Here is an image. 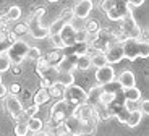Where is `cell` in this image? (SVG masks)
I'll return each mask as SVG.
<instances>
[{"instance_id":"18","label":"cell","mask_w":149,"mask_h":136,"mask_svg":"<svg viewBox=\"0 0 149 136\" xmlns=\"http://www.w3.org/2000/svg\"><path fill=\"white\" fill-rule=\"evenodd\" d=\"M44 59L50 66H57L62 62V59H63V52L62 50H52L50 54H47V57H44Z\"/></svg>"},{"instance_id":"26","label":"cell","mask_w":149,"mask_h":136,"mask_svg":"<svg viewBox=\"0 0 149 136\" xmlns=\"http://www.w3.org/2000/svg\"><path fill=\"white\" fill-rule=\"evenodd\" d=\"M11 68V62L5 52H0V73H5Z\"/></svg>"},{"instance_id":"20","label":"cell","mask_w":149,"mask_h":136,"mask_svg":"<svg viewBox=\"0 0 149 136\" xmlns=\"http://www.w3.org/2000/svg\"><path fill=\"white\" fill-rule=\"evenodd\" d=\"M141 120H143V114L139 112V109L138 110H133V112H130V115H128V118H127V123L130 128H134V126H138L139 123H141Z\"/></svg>"},{"instance_id":"34","label":"cell","mask_w":149,"mask_h":136,"mask_svg":"<svg viewBox=\"0 0 149 136\" xmlns=\"http://www.w3.org/2000/svg\"><path fill=\"white\" fill-rule=\"evenodd\" d=\"M123 105H125V109H127L128 112L138 110V105H136V102H133V100H128V99H125V100H123Z\"/></svg>"},{"instance_id":"19","label":"cell","mask_w":149,"mask_h":136,"mask_svg":"<svg viewBox=\"0 0 149 136\" xmlns=\"http://www.w3.org/2000/svg\"><path fill=\"white\" fill-rule=\"evenodd\" d=\"M49 99H50L49 91H47V89H44V88H41L36 94H34V99L33 100H34V105H42V104H47Z\"/></svg>"},{"instance_id":"25","label":"cell","mask_w":149,"mask_h":136,"mask_svg":"<svg viewBox=\"0 0 149 136\" xmlns=\"http://www.w3.org/2000/svg\"><path fill=\"white\" fill-rule=\"evenodd\" d=\"M19 16H21V8H19L18 5H11V7L8 8V11H7L8 21H18Z\"/></svg>"},{"instance_id":"7","label":"cell","mask_w":149,"mask_h":136,"mask_svg":"<svg viewBox=\"0 0 149 136\" xmlns=\"http://www.w3.org/2000/svg\"><path fill=\"white\" fill-rule=\"evenodd\" d=\"M63 100H67L70 105L73 107H78L81 104L88 102V92L81 88V86H76V84H70L63 89Z\"/></svg>"},{"instance_id":"5","label":"cell","mask_w":149,"mask_h":136,"mask_svg":"<svg viewBox=\"0 0 149 136\" xmlns=\"http://www.w3.org/2000/svg\"><path fill=\"white\" fill-rule=\"evenodd\" d=\"M45 10L44 8H37L33 15L29 16L28 21V34L34 37V39H45L49 37V29L42 23V16H44Z\"/></svg>"},{"instance_id":"44","label":"cell","mask_w":149,"mask_h":136,"mask_svg":"<svg viewBox=\"0 0 149 136\" xmlns=\"http://www.w3.org/2000/svg\"><path fill=\"white\" fill-rule=\"evenodd\" d=\"M0 75H2V73H0ZM0 81H2V76H0Z\"/></svg>"},{"instance_id":"13","label":"cell","mask_w":149,"mask_h":136,"mask_svg":"<svg viewBox=\"0 0 149 136\" xmlns=\"http://www.w3.org/2000/svg\"><path fill=\"white\" fill-rule=\"evenodd\" d=\"M71 11H73L74 18L86 20L88 16H89V13L93 11V2H91V0H79Z\"/></svg>"},{"instance_id":"33","label":"cell","mask_w":149,"mask_h":136,"mask_svg":"<svg viewBox=\"0 0 149 136\" xmlns=\"http://www.w3.org/2000/svg\"><path fill=\"white\" fill-rule=\"evenodd\" d=\"M76 42H86L88 44V33L84 29H76Z\"/></svg>"},{"instance_id":"24","label":"cell","mask_w":149,"mask_h":136,"mask_svg":"<svg viewBox=\"0 0 149 136\" xmlns=\"http://www.w3.org/2000/svg\"><path fill=\"white\" fill-rule=\"evenodd\" d=\"M28 128H29V131L37 133V131H41V130L44 128V123H42L41 118L33 117V118H29V120H28Z\"/></svg>"},{"instance_id":"17","label":"cell","mask_w":149,"mask_h":136,"mask_svg":"<svg viewBox=\"0 0 149 136\" xmlns=\"http://www.w3.org/2000/svg\"><path fill=\"white\" fill-rule=\"evenodd\" d=\"M122 94H123V97L125 99H128V100H133V102H138L139 99H141V91H139L136 86L134 88H128V89H122Z\"/></svg>"},{"instance_id":"32","label":"cell","mask_w":149,"mask_h":136,"mask_svg":"<svg viewBox=\"0 0 149 136\" xmlns=\"http://www.w3.org/2000/svg\"><path fill=\"white\" fill-rule=\"evenodd\" d=\"M13 33H15L16 36H23V34H28V24H23V23L16 24L15 28H13Z\"/></svg>"},{"instance_id":"39","label":"cell","mask_w":149,"mask_h":136,"mask_svg":"<svg viewBox=\"0 0 149 136\" xmlns=\"http://www.w3.org/2000/svg\"><path fill=\"white\" fill-rule=\"evenodd\" d=\"M10 91H11V94H18V92H19V86L16 84V83H15V84H11Z\"/></svg>"},{"instance_id":"1","label":"cell","mask_w":149,"mask_h":136,"mask_svg":"<svg viewBox=\"0 0 149 136\" xmlns=\"http://www.w3.org/2000/svg\"><path fill=\"white\" fill-rule=\"evenodd\" d=\"M73 115L81 121L83 125V135L86 136H91L96 133L97 130V121H99V115H97L96 109H94L91 104L84 102L81 105H78L74 109Z\"/></svg>"},{"instance_id":"41","label":"cell","mask_w":149,"mask_h":136,"mask_svg":"<svg viewBox=\"0 0 149 136\" xmlns=\"http://www.w3.org/2000/svg\"><path fill=\"white\" fill-rule=\"evenodd\" d=\"M33 136H50V135H49V133H45V131H42V130H41V131H37V133H34Z\"/></svg>"},{"instance_id":"43","label":"cell","mask_w":149,"mask_h":136,"mask_svg":"<svg viewBox=\"0 0 149 136\" xmlns=\"http://www.w3.org/2000/svg\"><path fill=\"white\" fill-rule=\"evenodd\" d=\"M47 2H52V3H54V2H57V0H47Z\"/></svg>"},{"instance_id":"36","label":"cell","mask_w":149,"mask_h":136,"mask_svg":"<svg viewBox=\"0 0 149 136\" xmlns=\"http://www.w3.org/2000/svg\"><path fill=\"white\" fill-rule=\"evenodd\" d=\"M143 115H148L149 114V100H143L141 102V109H139Z\"/></svg>"},{"instance_id":"37","label":"cell","mask_w":149,"mask_h":136,"mask_svg":"<svg viewBox=\"0 0 149 136\" xmlns=\"http://www.w3.org/2000/svg\"><path fill=\"white\" fill-rule=\"evenodd\" d=\"M8 94V89H7V86L0 81V99H5V96Z\"/></svg>"},{"instance_id":"2","label":"cell","mask_w":149,"mask_h":136,"mask_svg":"<svg viewBox=\"0 0 149 136\" xmlns=\"http://www.w3.org/2000/svg\"><path fill=\"white\" fill-rule=\"evenodd\" d=\"M120 44H122V50H123V59H128L130 62H134L136 59H148L149 57L148 40L125 39Z\"/></svg>"},{"instance_id":"38","label":"cell","mask_w":149,"mask_h":136,"mask_svg":"<svg viewBox=\"0 0 149 136\" xmlns=\"http://www.w3.org/2000/svg\"><path fill=\"white\" fill-rule=\"evenodd\" d=\"M143 3H144V0H130V2H128L130 7H141Z\"/></svg>"},{"instance_id":"29","label":"cell","mask_w":149,"mask_h":136,"mask_svg":"<svg viewBox=\"0 0 149 136\" xmlns=\"http://www.w3.org/2000/svg\"><path fill=\"white\" fill-rule=\"evenodd\" d=\"M29 128H28V123H16L15 126V135L16 136H28Z\"/></svg>"},{"instance_id":"14","label":"cell","mask_w":149,"mask_h":136,"mask_svg":"<svg viewBox=\"0 0 149 136\" xmlns=\"http://www.w3.org/2000/svg\"><path fill=\"white\" fill-rule=\"evenodd\" d=\"M63 125H65V128L68 130V135H71V136H81L83 135L81 121L74 117V115H70V117L63 121Z\"/></svg>"},{"instance_id":"11","label":"cell","mask_w":149,"mask_h":136,"mask_svg":"<svg viewBox=\"0 0 149 136\" xmlns=\"http://www.w3.org/2000/svg\"><path fill=\"white\" fill-rule=\"evenodd\" d=\"M104 54H105V59H107L109 65H113V63H118L123 60V50H122V44L120 42H113V44L107 45Z\"/></svg>"},{"instance_id":"8","label":"cell","mask_w":149,"mask_h":136,"mask_svg":"<svg viewBox=\"0 0 149 136\" xmlns=\"http://www.w3.org/2000/svg\"><path fill=\"white\" fill-rule=\"evenodd\" d=\"M28 49H29V45L24 40L18 39L16 42H11V45L5 50V54L8 55V59H10V62L13 65H21L24 62V59H26Z\"/></svg>"},{"instance_id":"23","label":"cell","mask_w":149,"mask_h":136,"mask_svg":"<svg viewBox=\"0 0 149 136\" xmlns=\"http://www.w3.org/2000/svg\"><path fill=\"white\" fill-rule=\"evenodd\" d=\"M65 23H70V21H67V20H63V18H58V20H55V21L50 24V28H47L49 29V36H54V34H58L60 33V29L63 28V24Z\"/></svg>"},{"instance_id":"30","label":"cell","mask_w":149,"mask_h":136,"mask_svg":"<svg viewBox=\"0 0 149 136\" xmlns=\"http://www.w3.org/2000/svg\"><path fill=\"white\" fill-rule=\"evenodd\" d=\"M41 50H39V47H31L28 49V54H26V59L29 60H37V59H41Z\"/></svg>"},{"instance_id":"21","label":"cell","mask_w":149,"mask_h":136,"mask_svg":"<svg viewBox=\"0 0 149 136\" xmlns=\"http://www.w3.org/2000/svg\"><path fill=\"white\" fill-rule=\"evenodd\" d=\"M57 84H62L63 88H67V86H70V84H74V76H73V73H70V71H60Z\"/></svg>"},{"instance_id":"15","label":"cell","mask_w":149,"mask_h":136,"mask_svg":"<svg viewBox=\"0 0 149 136\" xmlns=\"http://www.w3.org/2000/svg\"><path fill=\"white\" fill-rule=\"evenodd\" d=\"M118 84L122 89H128V88H134L136 86V78H134V73L130 70H125L118 75Z\"/></svg>"},{"instance_id":"27","label":"cell","mask_w":149,"mask_h":136,"mask_svg":"<svg viewBox=\"0 0 149 136\" xmlns=\"http://www.w3.org/2000/svg\"><path fill=\"white\" fill-rule=\"evenodd\" d=\"M84 31L88 34H97L99 33V23L96 21V20H89V21L86 23V26H84Z\"/></svg>"},{"instance_id":"10","label":"cell","mask_w":149,"mask_h":136,"mask_svg":"<svg viewBox=\"0 0 149 136\" xmlns=\"http://www.w3.org/2000/svg\"><path fill=\"white\" fill-rule=\"evenodd\" d=\"M113 80H115V71H113L112 65L107 63V65L97 68V71H96V86H105Z\"/></svg>"},{"instance_id":"4","label":"cell","mask_w":149,"mask_h":136,"mask_svg":"<svg viewBox=\"0 0 149 136\" xmlns=\"http://www.w3.org/2000/svg\"><path fill=\"white\" fill-rule=\"evenodd\" d=\"M101 7L110 21H122L128 13H131V7L122 0H104Z\"/></svg>"},{"instance_id":"35","label":"cell","mask_w":149,"mask_h":136,"mask_svg":"<svg viewBox=\"0 0 149 136\" xmlns=\"http://www.w3.org/2000/svg\"><path fill=\"white\" fill-rule=\"evenodd\" d=\"M11 45V42H10V39L8 37H5V39H0V52H5L8 47Z\"/></svg>"},{"instance_id":"3","label":"cell","mask_w":149,"mask_h":136,"mask_svg":"<svg viewBox=\"0 0 149 136\" xmlns=\"http://www.w3.org/2000/svg\"><path fill=\"white\" fill-rule=\"evenodd\" d=\"M74 109H76V107L70 105L67 100H63V99L57 100V102L50 107V114H49V125H50V128L60 125V123H63L70 115H73Z\"/></svg>"},{"instance_id":"40","label":"cell","mask_w":149,"mask_h":136,"mask_svg":"<svg viewBox=\"0 0 149 136\" xmlns=\"http://www.w3.org/2000/svg\"><path fill=\"white\" fill-rule=\"evenodd\" d=\"M50 86H52V84H50V83H49L47 80H42V81H41V88H44V89H49Z\"/></svg>"},{"instance_id":"6","label":"cell","mask_w":149,"mask_h":136,"mask_svg":"<svg viewBox=\"0 0 149 136\" xmlns=\"http://www.w3.org/2000/svg\"><path fill=\"white\" fill-rule=\"evenodd\" d=\"M118 36H120L122 42L125 39H139V36H141V28L138 26V23L134 21L133 13H128L122 20V28H120Z\"/></svg>"},{"instance_id":"9","label":"cell","mask_w":149,"mask_h":136,"mask_svg":"<svg viewBox=\"0 0 149 136\" xmlns=\"http://www.w3.org/2000/svg\"><path fill=\"white\" fill-rule=\"evenodd\" d=\"M58 36H60V39H62V42H63L65 49H68V47L76 44V28H74L71 23H65L63 28L60 29Z\"/></svg>"},{"instance_id":"22","label":"cell","mask_w":149,"mask_h":136,"mask_svg":"<svg viewBox=\"0 0 149 136\" xmlns=\"http://www.w3.org/2000/svg\"><path fill=\"white\" fill-rule=\"evenodd\" d=\"M91 68V57L88 55V54H84V55H79L78 59H76V70H89Z\"/></svg>"},{"instance_id":"12","label":"cell","mask_w":149,"mask_h":136,"mask_svg":"<svg viewBox=\"0 0 149 136\" xmlns=\"http://www.w3.org/2000/svg\"><path fill=\"white\" fill-rule=\"evenodd\" d=\"M5 107H7L8 114H10L13 118H16L23 110H24L21 100H19L15 94H7V96H5Z\"/></svg>"},{"instance_id":"42","label":"cell","mask_w":149,"mask_h":136,"mask_svg":"<svg viewBox=\"0 0 149 136\" xmlns=\"http://www.w3.org/2000/svg\"><path fill=\"white\" fill-rule=\"evenodd\" d=\"M122 2H125V3H128V2H130V0H122Z\"/></svg>"},{"instance_id":"28","label":"cell","mask_w":149,"mask_h":136,"mask_svg":"<svg viewBox=\"0 0 149 136\" xmlns=\"http://www.w3.org/2000/svg\"><path fill=\"white\" fill-rule=\"evenodd\" d=\"M63 89L65 88L62 84H52L47 91L50 94V97H63Z\"/></svg>"},{"instance_id":"31","label":"cell","mask_w":149,"mask_h":136,"mask_svg":"<svg viewBox=\"0 0 149 136\" xmlns=\"http://www.w3.org/2000/svg\"><path fill=\"white\" fill-rule=\"evenodd\" d=\"M49 37H50L52 45L57 49V50H63V49H65V45H63V42H62V39H60L58 34H54V36H49Z\"/></svg>"},{"instance_id":"16","label":"cell","mask_w":149,"mask_h":136,"mask_svg":"<svg viewBox=\"0 0 149 136\" xmlns=\"http://www.w3.org/2000/svg\"><path fill=\"white\" fill-rule=\"evenodd\" d=\"M76 59H78V55H73V54H63V59H62V62L57 65V68H58L60 71H70L74 70L76 68Z\"/></svg>"}]
</instances>
